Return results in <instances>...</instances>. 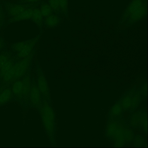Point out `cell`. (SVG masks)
<instances>
[{
  "label": "cell",
  "mask_w": 148,
  "mask_h": 148,
  "mask_svg": "<svg viewBox=\"0 0 148 148\" xmlns=\"http://www.w3.org/2000/svg\"><path fill=\"white\" fill-rule=\"evenodd\" d=\"M106 134L115 146L119 147L132 143L135 138L132 129L122 118L117 121L108 119Z\"/></svg>",
  "instance_id": "1"
},
{
  "label": "cell",
  "mask_w": 148,
  "mask_h": 148,
  "mask_svg": "<svg viewBox=\"0 0 148 148\" xmlns=\"http://www.w3.org/2000/svg\"><path fill=\"white\" fill-rule=\"evenodd\" d=\"M3 4L6 17L8 19L5 24L9 25L21 21L31 20L36 3L32 5H22L3 1Z\"/></svg>",
  "instance_id": "2"
},
{
  "label": "cell",
  "mask_w": 148,
  "mask_h": 148,
  "mask_svg": "<svg viewBox=\"0 0 148 148\" xmlns=\"http://www.w3.org/2000/svg\"><path fill=\"white\" fill-rule=\"evenodd\" d=\"M41 106L38 110L41 115L42 123L50 138L51 144H55L54 135L56 131L55 115L51 102L41 100Z\"/></svg>",
  "instance_id": "3"
},
{
  "label": "cell",
  "mask_w": 148,
  "mask_h": 148,
  "mask_svg": "<svg viewBox=\"0 0 148 148\" xmlns=\"http://www.w3.org/2000/svg\"><path fill=\"white\" fill-rule=\"evenodd\" d=\"M146 14V0H132L123 14V21L129 26L143 19Z\"/></svg>",
  "instance_id": "4"
},
{
  "label": "cell",
  "mask_w": 148,
  "mask_h": 148,
  "mask_svg": "<svg viewBox=\"0 0 148 148\" xmlns=\"http://www.w3.org/2000/svg\"><path fill=\"white\" fill-rule=\"evenodd\" d=\"M40 35L35 38L24 41H19L11 45V52L15 61L21 60L35 54V46L39 40Z\"/></svg>",
  "instance_id": "5"
},
{
  "label": "cell",
  "mask_w": 148,
  "mask_h": 148,
  "mask_svg": "<svg viewBox=\"0 0 148 148\" xmlns=\"http://www.w3.org/2000/svg\"><path fill=\"white\" fill-rule=\"evenodd\" d=\"M31 70V66L28 67L25 73L22 77V92L21 100L20 103L24 106H30Z\"/></svg>",
  "instance_id": "6"
},
{
  "label": "cell",
  "mask_w": 148,
  "mask_h": 148,
  "mask_svg": "<svg viewBox=\"0 0 148 148\" xmlns=\"http://www.w3.org/2000/svg\"><path fill=\"white\" fill-rule=\"evenodd\" d=\"M30 106L39 110L41 106V95L38 86L37 79L34 77L30 82Z\"/></svg>",
  "instance_id": "7"
},
{
  "label": "cell",
  "mask_w": 148,
  "mask_h": 148,
  "mask_svg": "<svg viewBox=\"0 0 148 148\" xmlns=\"http://www.w3.org/2000/svg\"><path fill=\"white\" fill-rule=\"evenodd\" d=\"M35 54H32L25 58L15 61L14 79L13 82L22 77L29 66H32V60Z\"/></svg>",
  "instance_id": "8"
},
{
  "label": "cell",
  "mask_w": 148,
  "mask_h": 148,
  "mask_svg": "<svg viewBox=\"0 0 148 148\" xmlns=\"http://www.w3.org/2000/svg\"><path fill=\"white\" fill-rule=\"evenodd\" d=\"M37 79L38 86L41 95V100H45L51 102L48 84L46 78L39 66L38 67V77Z\"/></svg>",
  "instance_id": "9"
},
{
  "label": "cell",
  "mask_w": 148,
  "mask_h": 148,
  "mask_svg": "<svg viewBox=\"0 0 148 148\" xmlns=\"http://www.w3.org/2000/svg\"><path fill=\"white\" fill-rule=\"evenodd\" d=\"M147 117L144 111H138L133 113L130 118L128 124L133 128H142L147 130Z\"/></svg>",
  "instance_id": "10"
},
{
  "label": "cell",
  "mask_w": 148,
  "mask_h": 148,
  "mask_svg": "<svg viewBox=\"0 0 148 148\" xmlns=\"http://www.w3.org/2000/svg\"><path fill=\"white\" fill-rule=\"evenodd\" d=\"M53 12L59 14H65L66 12L68 0H47Z\"/></svg>",
  "instance_id": "11"
},
{
  "label": "cell",
  "mask_w": 148,
  "mask_h": 148,
  "mask_svg": "<svg viewBox=\"0 0 148 148\" xmlns=\"http://www.w3.org/2000/svg\"><path fill=\"white\" fill-rule=\"evenodd\" d=\"M22 77L14 82L11 85L12 88V101L20 103L22 92Z\"/></svg>",
  "instance_id": "12"
},
{
  "label": "cell",
  "mask_w": 148,
  "mask_h": 148,
  "mask_svg": "<svg viewBox=\"0 0 148 148\" xmlns=\"http://www.w3.org/2000/svg\"><path fill=\"white\" fill-rule=\"evenodd\" d=\"M60 14L53 13L44 19V26L46 29H52L59 25L61 21Z\"/></svg>",
  "instance_id": "13"
},
{
  "label": "cell",
  "mask_w": 148,
  "mask_h": 148,
  "mask_svg": "<svg viewBox=\"0 0 148 148\" xmlns=\"http://www.w3.org/2000/svg\"><path fill=\"white\" fill-rule=\"evenodd\" d=\"M44 19L38 2L34 6L31 21L36 24L38 27L42 31V28L44 26Z\"/></svg>",
  "instance_id": "14"
},
{
  "label": "cell",
  "mask_w": 148,
  "mask_h": 148,
  "mask_svg": "<svg viewBox=\"0 0 148 148\" xmlns=\"http://www.w3.org/2000/svg\"><path fill=\"white\" fill-rule=\"evenodd\" d=\"M123 108L119 102L116 103L110 111L108 119L117 121L123 118Z\"/></svg>",
  "instance_id": "15"
},
{
  "label": "cell",
  "mask_w": 148,
  "mask_h": 148,
  "mask_svg": "<svg viewBox=\"0 0 148 148\" xmlns=\"http://www.w3.org/2000/svg\"><path fill=\"white\" fill-rule=\"evenodd\" d=\"M136 90L135 88H133L129 91L120 99L119 102L122 106L123 110L130 111L131 106L132 97Z\"/></svg>",
  "instance_id": "16"
},
{
  "label": "cell",
  "mask_w": 148,
  "mask_h": 148,
  "mask_svg": "<svg viewBox=\"0 0 148 148\" xmlns=\"http://www.w3.org/2000/svg\"><path fill=\"white\" fill-rule=\"evenodd\" d=\"M15 62L13 55L8 60L5 65L0 69V84L2 82L4 77L14 67Z\"/></svg>",
  "instance_id": "17"
},
{
  "label": "cell",
  "mask_w": 148,
  "mask_h": 148,
  "mask_svg": "<svg viewBox=\"0 0 148 148\" xmlns=\"http://www.w3.org/2000/svg\"><path fill=\"white\" fill-rule=\"evenodd\" d=\"M38 3L40 8L41 13L44 18L54 13L52 8L47 2L43 1L42 0L41 1L38 2Z\"/></svg>",
  "instance_id": "18"
},
{
  "label": "cell",
  "mask_w": 148,
  "mask_h": 148,
  "mask_svg": "<svg viewBox=\"0 0 148 148\" xmlns=\"http://www.w3.org/2000/svg\"><path fill=\"white\" fill-rule=\"evenodd\" d=\"M12 56V52L7 49L3 50L0 52V69L5 65L8 60Z\"/></svg>",
  "instance_id": "19"
},
{
  "label": "cell",
  "mask_w": 148,
  "mask_h": 148,
  "mask_svg": "<svg viewBox=\"0 0 148 148\" xmlns=\"http://www.w3.org/2000/svg\"><path fill=\"white\" fill-rule=\"evenodd\" d=\"M6 13L2 4L0 3V30L2 29L5 23Z\"/></svg>",
  "instance_id": "20"
},
{
  "label": "cell",
  "mask_w": 148,
  "mask_h": 148,
  "mask_svg": "<svg viewBox=\"0 0 148 148\" xmlns=\"http://www.w3.org/2000/svg\"><path fill=\"white\" fill-rule=\"evenodd\" d=\"M133 142L134 146L136 147H141L144 145V139L143 138L139 135L135 137Z\"/></svg>",
  "instance_id": "21"
},
{
  "label": "cell",
  "mask_w": 148,
  "mask_h": 148,
  "mask_svg": "<svg viewBox=\"0 0 148 148\" xmlns=\"http://www.w3.org/2000/svg\"><path fill=\"white\" fill-rule=\"evenodd\" d=\"M42 0H18L16 3L22 5H32L38 3Z\"/></svg>",
  "instance_id": "22"
},
{
  "label": "cell",
  "mask_w": 148,
  "mask_h": 148,
  "mask_svg": "<svg viewBox=\"0 0 148 148\" xmlns=\"http://www.w3.org/2000/svg\"><path fill=\"white\" fill-rule=\"evenodd\" d=\"M5 49H7L6 44L3 37L0 36V52Z\"/></svg>",
  "instance_id": "23"
},
{
  "label": "cell",
  "mask_w": 148,
  "mask_h": 148,
  "mask_svg": "<svg viewBox=\"0 0 148 148\" xmlns=\"http://www.w3.org/2000/svg\"><path fill=\"white\" fill-rule=\"evenodd\" d=\"M7 85H0V106H1V96H2V92L4 90L6 86H7Z\"/></svg>",
  "instance_id": "24"
},
{
  "label": "cell",
  "mask_w": 148,
  "mask_h": 148,
  "mask_svg": "<svg viewBox=\"0 0 148 148\" xmlns=\"http://www.w3.org/2000/svg\"><path fill=\"white\" fill-rule=\"evenodd\" d=\"M141 94H142V96H144V97H145L146 96V85L144 84L142 88H141Z\"/></svg>",
  "instance_id": "25"
}]
</instances>
